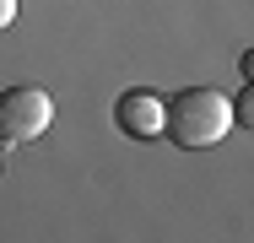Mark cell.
<instances>
[{
    "label": "cell",
    "mask_w": 254,
    "mask_h": 243,
    "mask_svg": "<svg viewBox=\"0 0 254 243\" xmlns=\"http://www.w3.org/2000/svg\"><path fill=\"white\" fill-rule=\"evenodd\" d=\"M238 70H244V81H254V44L244 49V60H238Z\"/></svg>",
    "instance_id": "obj_6"
},
{
    "label": "cell",
    "mask_w": 254,
    "mask_h": 243,
    "mask_svg": "<svg viewBox=\"0 0 254 243\" xmlns=\"http://www.w3.org/2000/svg\"><path fill=\"white\" fill-rule=\"evenodd\" d=\"M233 119H238L244 130H254V81H244V92L233 97Z\"/></svg>",
    "instance_id": "obj_4"
},
{
    "label": "cell",
    "mask_w": 254,
    "mask_h": 243,
    "mask_svg": "<svg viewBox=\"0 0 254 243\" xmlns=\"http://www.w3.org/2000/svg\"><path fill=\"white\" fill-rule=\"evenodd\" d=\"M11 22H16V0H0V33H5Z\"/></svg>",
    "instance_id": "obj_5"
},
{
    "label": "cell",
    "mask_w": 254,
    "mask_h": 243,
    "mask_svg": "<svg viewBox=\"0 0 254 243\" xmlns=\"http://www.w3.org/2000/svg\"><path fill=\"white\" fill-rule=\"evenodd\" d=\"M233 97H222L216 87H184V92L168 97V124L162 135L184 151H205V146H222V135L233 130Z\"/></svg>",
    "instance_id": "obj_1"
},
{
    "label": "cell",
    "mask_w": 254,
    "mask_h": 243,
    "mask_svg": "<svg viewBox=\"0 0 254 243\" xmlns=\"http://www.w3.org/2000/svg\"><path fill=\"white\" fill-rule=\"evenodd\" d=\"M54 124V97L44 87H5L0 92V141L27 146Z\"/></svg>",
    "instance_id": "obj_2"
},
{
    "label": "cell",
    "mask_w": 254,
    "mask_h": 243,
    "mask_svg": "<svg viewBox=\"0 0 254 243\" xmlns=\"http://www.w3.org/2000/svg\"><path fill=\"white\" fill-rule=\"evenodd\" d=\"M114 124H119L125 135H135V141H157L162 124H168V97L146 92V87L125 92L119 103H114Z\"/></svg>",
    "instance_id": "obj_3"
}]
</instances>
